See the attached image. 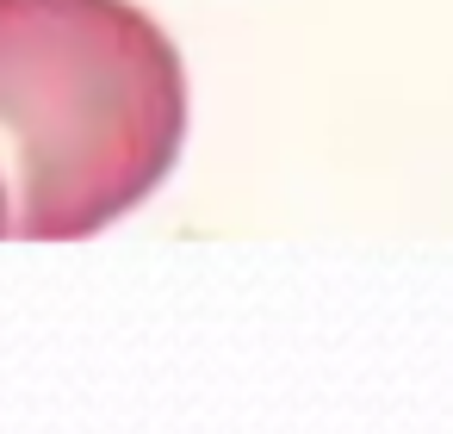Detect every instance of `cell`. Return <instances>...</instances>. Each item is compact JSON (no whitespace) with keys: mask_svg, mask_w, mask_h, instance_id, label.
Masks as SVG:
<instances>
[{"mask_svg":"<svg viewBox=\"0 0 453 434\" xmlns=\"http://www.w3.org/2000/svg\"><path fill=\"white\" fill-rule=\"evenodd\" d=\"M187 75L131 0H0V162L13 230L75 242L174 168Z\"/></svg>","mask_w":453,"mask_h":434,"instance_id":"obj_1","label":"cell"},{"mask_svg":"<svg viewBox=\"0 0 453 434\" xmlns=\"http://www.w3.org/2000/svg\"><path fill=\"white\" fill-rule=\"evenodd\" d=\"M13 230V205H7V193H0V236Z\"/></svg>","mask_w":453,"mask_h":434,"instance_id":"obj_2","label":"cell"}]
</instances>
